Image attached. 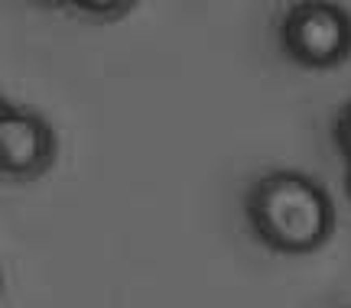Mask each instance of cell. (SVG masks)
I'll use <instances>...</instances> for the list:
<instances>
[{
  "instance_id": "cell-6",
  "label": "cell",
  "mask_w": 351,
  "mask_h": 308,
  "mask_svg": "<svg viewBox=\"0 0 351 308\" xmlns=\"http://www.w3.org/2000/svg\"><path fill=\"white\" fill-rule=\"evenodd\" d=\"M33 3H39V7H49V10H56V7H69V0H33Z\"/></svg>"
},
{
  "instance_id": "cell-3",
  "label": "cell",
  "mask_w": 351,
  "mask_h": 308,
  "mask_svg": "<svg viewBox=\"0 0 351 308\" xmlns=\"http://www.w3.org/2000/svg\"><path fill=\"white\" fill-rule=\"evenodd\" d=\"M59 156V136L33 107L0 101V172L10 182H36Z\"/></svg>"
},
{
  "instance_id": "cell-5",
  "label": "cell",
  "mask_w": 351,
  "mask_h": 308,
  "mask_svg": "<svg viewBox=\"0 0 351 308\" xmlns=\"http://www.w3.org/2000/svg\"><path fill=\"white\" fill-rule=\"evenodd\" d=\"M332 140H335V149L351 162V101H345L332 120Z\"/></svg>"
},
{
  "instance_id": "cell-1",
  "label": "cell",
  "mask_w": 351,
  "mask_h": 308,
  "mask_svg": "<svg viewBox=\"0 0 351 308\" xmlns=\"http://www.w3.org/2000/svg\"><path fill=\"white\" fill-rule=\"evenodd\" d=\"M251 234L280 257H306L328 244L335 205L326 185L300 169H267L244 195Z\"/></svg>"
},
{
  "instance_id": "cell-2",
  "label": "cell",
  "mask_w": 351,
  "mask_h": 308,
  "mask_svg": "<svg viewBox=\"0 0 351 308\" xmlns=\"http://www.w3.org/2000/svg\"><path fill=\"white\" fill-rule=\"evenodd\" d=\"M276 42L300 68H339L351 55V13L339 0H293L276 20Z\"/></svg>"
},
{
  "instance_id": "cell-4",
  "label": "cell",
  "mask_w": 351,
  "mask_h": 308,
  "mask_svg": "<svg viewBox=\"0 0 351 308\" xmlns=\"http://www.w3.org/2000/svg\"><path fill=\"white\" fill-rule=\"evenodd\" d=\"M137 7V0H69V10L91 23H117Z\"/></svg>"
},
{
  "instance_id": "cell-7",
  "label": "cell",
  "mask_w": 351,
  "mask_h": 308,
  "mask_svg": "<svg viewBox=\"0 0 351 308\" xmlns=\"http://www.w3.org/2000/svg\"><path fill=\"white\" fill-rule=\"evenodd\" d=\"M345 192H348V198H351V162H348V169H345Z\"/></svg>"
}]
</instances>
